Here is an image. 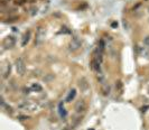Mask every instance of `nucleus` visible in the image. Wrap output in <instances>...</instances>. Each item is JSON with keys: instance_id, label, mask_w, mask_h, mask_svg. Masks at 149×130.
I'll use <instances>...</instances> for the list:
<instances>
[{"instance_id": "nucleus-3", "label": "nucleus", "mask_w": 149, "mask_h": 130, "mask_svg": "<svg viewBox=\"0 0 149 130\" xmlns=\"http://www.w3.org/2000/svg\"><path fill=\"white\" fill-rule=\"evenodd\" d=\"M86 108H88L86 102H85L84 100H80V101H77L76 104H75V111H76L77 115H81V113H84V112H85Z\"/></svg>"}, {"instance_id": "nucleus-12", "label": "nucleus", "mask_w": 149, "mask_h": 130, "mask_svg": "<svg viewBox=\"0 0 149 130\" xmlns=\"http://www.w3.org/2000/svg\"><path fill=\"white\" fill-rule=\"evenodd\" d=\"M110 91H111L110 85L108 84L107 82L102 83V92H103V94H104V95H109V94H110Z\"/></svg>"}, {"instance_id": "nucleus-11", "label": "nucleus", "mask_w": 149, "mask_h": 130, "mask_svg": "<svg viewBox=\"0 0 149 130\" xmlns=\"http://www.w3.org/2000/svg\"><path fill=\"white\" fill-rule=\"evenodd\" d=\"M75 95H76V90H75V89H72L71 91L68 92V94H67L66 102H71V101H73L74 98H75Z\"/></svg>"}, {"instance_id": "nucleus-14", "label": "nucleus", "mask_w": 149, "mask_h": 130, "mask_svg": "<svg viewBox=\"0 0 149 130\" xmlns=\"http://www.w3.org/2000/svg\"><path fill=\"white\" fill-rule=\"evenodd\" d=\"M143 44L147 46V47H149V36H146L143 38Z\"/></svg>"}, {"instance_id": "nucleus-10", "label": "nucleus", "mask_w": 149, "mask_h": 130, "mask_svg": "<svg viewBox=\"0 0 149 130\" xmlns=\"http://www.w3.org/2000/svg\"><path fill=\"white\" fill-rule=\"evenodd\" d=\"M58 112H60L61 118H63V119H65V118H66L67 112H66V110H65V108H64V106H63V103H62V102L58 104Z\"/></svg>"}, {"instance_id": "nucleus-7", "label": "nucleus", "mask_w": 149, "mask_h": 130, "mask_svg": "<svg viewBox=\"0 0 149 130\" xmlns=\"http://www.w3.org/2000/svg\"><path fill=\"white\" fill-rule=\"evenodd\" d=\"M30 36H31V33H30V31H27L24 35H22V46L24 47V46H26L28 43H29L30 40Z\"/></svg>"}, {"instance_id": "nucleus-5", "label": "nucleus", "mask_w": 149, "mask_h": 130, "mask_svg": "<svg viewBox=\"0 0 149 130\" xmlns=\"http://www.w3.org/2000/svg\"><path fill=\"white\" fill-rule=\"evenodd\" d=\"M45 34H46V31H45L44 28L43 27H39L37 31V34H36V45H39V44H42L44 42Z\"/></svg>"}, {"instance_id": "nucleus-8", "label": "nucleus", "mask_w": 149, "mask_h": 130, "mask_svg": "<svg viewBox=\"0 0 149 130\" xmlns=\"http://www.w3.org/2000/svg\"><path fill=\"white\" fill-rule=\"evenodd\" d=\"M10 71H11V65L10 64H6L3 66V69H2V77L7 79L9 76V74H10Z\"/></svg>"}, {"instance_id": "nucleus-1", "label": "nucleus", "mask_w": 149, "mask_h": 130, "mask_svg": "<svg viewBox=\"0 0 149 130\" xmlns=\"http://www.w3.org/2000/svg\"><path fill=\"white\" fill-rule=\"evenodd\" d=\"M15 67H16V72L19 74V75H24L25 72H26V63L22 60V57L17 58L15 62Z\"/></svg>"}, {"instance_id": "nucleus-6", "label": "nucleus", "mask_w": 149, "mask_h": 130, "mask_svg": "<svg viewBox=\"0 0 149 130\" xmlns=\"http://www.w3.org/2000/svg\"><path fill=\"white\" fill-rule=\"evenodd\" d=\"M16 44V38L14 36H7L3 39V47L5 48H13Z\"/></svg>"}, {"instance_id": "nucleus-2", "label": "nucleus", "mask_w": 149, "mask_h": 130, "mask_svg": "<svg viewBox=\"0 0 149 130\" xmlns=\"http://www.w3.org/2000/svg\"><path fill=\"white\" fill-rule=\"evenodd\" d=\"M82 45V42H81V39L79 38V37H73V38L71 39V42H70V44H68V47H70V49L71 51H77L80 47Z\"/></svg>"}, {"instance_id": "nucleus-13", "label": "nucleus", "mask_w": 149, "mask_h": 130, "mask_svg": "<svg viewBox=\"0 0 149 130\" xmlns=\"http://www.w3.org/2000/svg\"><path fill=\"white\" fill-rule=\"evenodd\" d=\"M33 91L35 92H42L43 91V88H42V85L38 84V83H33V85H31V88H30Z\"/></svg>"}, {"instance_id": "nucleus-9", "label": "nucleus", "mask_w": 149, "mask_h": 130, "mask_svg": "<svg viewBox=\"0 0 149 130\" xmlns=\"http://www.w3.org/2000/svg\"><path fill=\"white\" fill-rule=\"evenodd\" d=\"M91 64H92V69L94 70V71H97V73H99V72H100V64H101V62L94 57V58L92 60V63H91Z\"/></svg>"}, {"instance_id": "nucleus-4", "label": "nucleus", "mask_w": 149, "mask_h": 130, "mask_svg": "<svg viewBox=\"0 0 149 130\" xmlns=\"http://www.w3.org/2000/svg\"><path fill=\"white\" fill-rule=\"evenodd\" d=\"M79 88L83 93H88L90 90V84L88 82V80L85 77H82L80 81H79Z\"/></svg>"}]
</instances>
